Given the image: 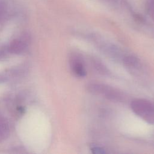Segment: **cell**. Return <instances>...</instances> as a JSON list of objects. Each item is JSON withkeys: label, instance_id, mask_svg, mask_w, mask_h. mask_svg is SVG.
I'll use <instances>...</instances> for the list:
<instances>
[{"label": "cell", "instance_id": "obj_7", "mask_svg": "<svg viewBox=\"0 0 154 154\" xmlns=\"http://www.w3.org/2000/svg\"><path fill=\"white\" fill-rule=\"evenodd\" d=\"M124 64L130 69L137 70L140 66V62L138 59L132 56H128L123 59Z\"/></svg>", "mask_w": 154, "mask_h": 154}, {"label": "cell", "instance_id": "obj_10", "mask_svg": "<svg viewBox=\"0 0 154 154\" xmlns=\"http://www.w3.org/2000/svg\"><path fill=\"white\" fill-rule=\"evenodd\" d=\"M92 152L95 154H103L105 153V151L103 150V148L98 146H94L91 149Z\"/></svg>", "mask_w": 154, "mask_h": 154}, {"label": "cell", "instance_id": "obj_1", "mask_svg": "<svg viewBox=\"0 0 154 154\" xmlns=\"http://www.w3.org/2000/svg\"><path fill=\"white\" fill-rule=\"evenodd\" d=\"M132 110L146 122L154 124V106L149 101L137 99L131 103Z\"/></svg>", "mask_w": 154, "mask_h": 154}, {"label": "cell", "instance_id": "obj_11", "mask_svg": "<svg viewBox=\"0 0 154 154\" xmlns=\"http://www.w3.org/2000/svg\"><path fill=\"white\" fill-rule=\"evenodd\" d=\"M5 6L1 4H0V20L3 17L4 13H5Z\"/></svg>", "mask_w": 154, "mask_h": 154}, {"label": "cell", "instance_id": "obj_3", "mask_svg": "<svg viewBox=\"0 0 154 154\" xmlns=\"http://www.w3.org/2000/svg\"><path fill=\"white\" fill-rule=\"evenodd\" d=\"M29 37L23 34L13 39L7 46L8 52L11 54H20L25 52L29 45Z\"/></svg>", "mask_w": 154, "mask_h": 154}, {"label": "cell", "instance_id": "obj_2", "mask_svg": "<svg viewBox=\"0 0 154 154\" xmlns=\"http://www.w3.org/2000/svg\"><path fill=\"white\" fill-rule=\"evenodd\" d=\"M89 92L97 95H102L106 99L116 102H122L123 100V95L112 87L104 84L97 83H91L87 85Z\"/></svg>", "mask_w": 154, "mask_h": 154}, {"label": "cell", "instance_id": "obj_5", "mask_svg": "<svg viewBox=\"0 0 154 154\" xmlns=\"http://www.w3.org/2000/svg\"><path fill=\"white\" fill-rule=\"evenodd\" d=\"M10 129L7 121L0 116V142L5 140L10 135Z\"/></svg>", "mask_w": 154, "mask_h": 154}, {"label": "cell", "instance_id": "obj_4", "mask_svg": "<svg viewBox=\"0 0 154 154\" xmlns=\"http://www.w3.org/2000/svg\"><path fill=\"white\" fill-rule=\"evenodd\" d=\"M25 67L19 66L14 67L0 73V82H4L16 78H19L25 73Z\"/></svg>", "mask_w": 154, "mask_h": 154}, {"label": "cell", "instance_id": "obj_6", "mask_svg": "<svg viewBox=\"0 0 154 154\" xmlns=\"http://www.w3.org/2000/svg\"><path fill=\"white\" fill-rule=\"evenodd\" d=\"M71 67L73 72L78 76L84 77L87 72L83 64L77 60H73L71 62Z\"/></svg>", "mask_w": 154, "mask_h": 154}, {"label": "cell", "instance_id": "obj_9", "mask_svg": "<svg viewBox=\"0 0 154 154\" xmlns=\"http://www.w3.org/2000/svg\"><path fill=\"white\" fill-rule=\"evenodd\" d=\"M8 53V52L7 51V46H5L0 45V60L4 58Z\"/></svg>", "mask_w": 154, "mask_h": 154}, {"label": "cell", "instance_id": "obj_8", "mask_svg": "<svg viewBox=\"0 0 154 154\" xmlns=\"http://www.w3.org/2000/svg\"><path fill=\"white\" fill-rule=\"evenodd\" d=\"M147 10L151 16V17L154 20V0H150L147 5Z\"/></svg>", "mask_w": 154, "mask_h": 154}]
</instances>
